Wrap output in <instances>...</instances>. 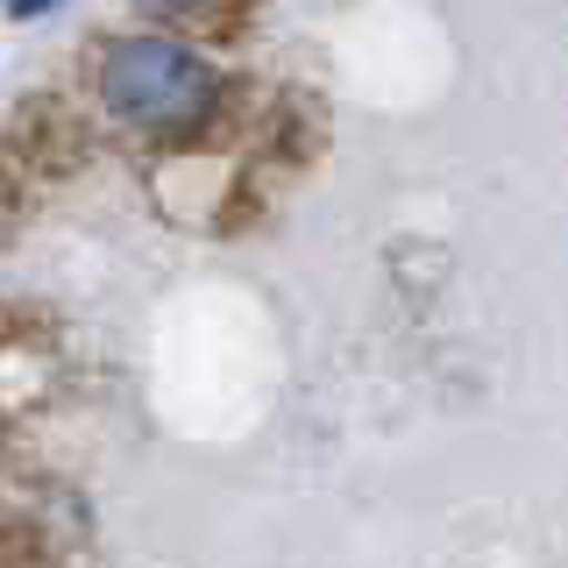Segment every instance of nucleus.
Here are the masks:
<instances>
[{
  "instance_id": "nucleus-1",
  "label": "nucleus",
  "mask_w": 568,
  "mask_h": 568,
  "mask_svg": "<svg viewBox=\"0 0 568 568\" xmlns=\"http://www.w3.org/2000/svg\"><path fill=\"white\" fill-rule=\"evenodd\" d=\"M100 106L129 135L150 142H192L221 114L227 79L206 50L178 43V36H114L100 50Z\"/></svg>"
},
{
  "instance_id": "nucleus-2",
  "label": "nucleus",
  "mask_w": 568,
  "mask_h": 568,
  "mask_svg": "<svg viewBox=\"0 0 568 568\" xmlns=\"http://www.w3.org/2000/svg\"><path fill=\"white\" fill-rule=\"evenodd\" d=\"M50 8H58V0H8L14 22H36V14H50Z\"/></svg>"
},
{
  "instance_id": "nucleus-3",
  "label": "nucleus",
  "mask_w": 568,
  "mask_h": 568,
  "mask_svg": "<svg viewBox=\"0 0 568 568\" xmlns=\"http://www.w3.org/2000/svg\"><path fill=\"white\" fill-rule=\"evenodd\" d=\"M171 8H206V0H171Z\"/></svg>"
}]
</instances>
